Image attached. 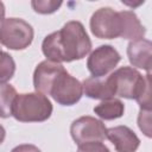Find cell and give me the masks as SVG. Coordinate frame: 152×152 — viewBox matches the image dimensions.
Wrapping results in <instances>:
<instances>
[{
  "label": "cell",
  "mask_w": 152,
  "mask_h": 152,
  "mask_svg": "<svg viewBox=\"0 0 152 152\" xmlns=\"http://www.w3.org/2000/svg\"><path fill=\"white\" fill-rule=\"evenodd\" d=\"M91 50V40L81 21L71 20L59 31L48 34L42 43L43 55L55 63L84 58Z\"/></svg>",
  "instance_id": "6da1fadb"
},
{
  "label": "cell",
  "mask_w": 152,
  "mask_h": 152,
  "mask_svg": "<svg viewBox=\"0 0 152 152\" xmlns=\"http://www.w3.org/2000/svg\"><path fill=\"white\" fill-rule=\"evenodd\" d=\"M52 103L46 95L34 93L18 94L12 104V116L20 122H43L52 114Z\"/></svg>",
  "instance_id": "7a4b0ae2"
},
{
  "label": "cell",
  "mask_w": 152,
  "mask_h": 152,
  "mask_svg": "<svg viewBox=\"0 0 152 152\" xmlns=\"http://www.w3.org/2000/svg\"><path fill=\"white\" fill-rule=\"evenodd\" d=\"M33 27L20 18H5L1 20L0 40L10 50H24L33 40Z\"/></svg>",
  "instance_id": "3957f363"
},
{
  "label": "cell",
  "mask_w": 152,
  "mask_h": 152,
  "mask_svg": "<svg viewBox=\"0 0 152 152\" xmlns=\"http://www.w3.org/2000/svg\"><path fill=\"white\" fill-rule=\"evenodd\" d=\"M109 77L114 84L115 96L128 100H137L145 82V76L133 66H121L112 72Z\"/></svg>",
  "instance_id": "277c9868"
},
{
  "label": "cell",
  "mask_w": 152,
  "mask_h": 152,
  "mask_svg": "<svg viewBox=\"0 0 152 152\" xmlns=\"http://www.w3.org/2000/svg\"><path fill=\"white\" fill-rule=\"evenodd\" d=\"M49 95L58 104L74 106L83 95V86L76 77L71 76L64 69L53 81Z\"/></svg>",
  "instance_id": "5b68a950"
},
{
  "label": "cell",
  "mask_w": 152,
  "mask_h": 152,
  "mask_svg": "<svg viewBox=\"0 0 152 152\" xmlns=\"http://www.w3.org/2000/svg\"><path fill=\"white\" fill-rule=\"evenodd\" d=\"M91 33L100 39H114L121 34L120 13L110 7L96 10L90 18Z\"/></svg>",
  "instance_id": "8992f818"
},
{
  "label": "cell",
  "mask_w": 152,
  "mask_h": 152,
  "mask_svg": "<svg viewBox=\"0 0 152 152\" xmlns=\"http://www.w3.org/2000/svg\"><path fill=\"white\" fill-rule=\"evenodd\" d=\"M107 129L101 120L84 115L72 121L70 134L72 140L80 146L87 142L103 141L107 138Z\"/></svg>",
  "instance_id": "52a82bcc"
},
{
  "label": "cell",
  "mask_w": 152,
  "mask_h": 152,
  "mask_svg": "<svg viewBox=\"0 0 152 152\" xmlns=\"http://www.w3.org/2000/svg\"><path fill=\"white\" fill-rule=\"evenodd\" d=\"M121 61L118 50L108 44L100 45L89 55L87 59V68L93 77H104Z\"/></svg>",
  "instance_id": "ba28073f"
},
{
  "label": "cell",
  "mask_w": 152,
  "mask_h": 152,
  "mask_svg": "<svg viewBox=\"0 0 152 152\" xmlns=\"http://www.w3.org/2000/svg\"><path fill=\"white\" fill-rule=\"evenodd\" d=\"M63 70H64V66L61 63H55L48 59L40 62L36 66L33 72L34 90L44 95H49L53 81Z\"/></svg>",
  "instance_id": "9c48e42d"
},
{
  "label": "cell",
  "mask_w": 152,
  "mask_h": 152,
  "mask_svg": "<svg viewBox=\"0 0 152 152\" xmlns=\"http://www.w3.org/2000/svg\"><path fill=\"white\" fill-rule=\"evenodd\" d=\"M107 139L114 145L116 152H135L140 146V139L134 131L124 125L108 128Z\"/></svg>",
  "instance_id": "30bf717a"
},
{
  "label": "cell",
  "mask_w": 152,
  "mask_h": 152,
  "mask_svg": "<svg viewBox=\"0 0 152 152\" xmlns=\"http://www.w3.org/2000/svg\"><path fill=\"white\" fill-rule=\"evenodd\" d=\"M83 94L89 99L95 100H109L114 99L115 89L114 84L108 76L107 78L102 77H88L82 82Z\"/></svg>",
  "instance_id": "8fae6325"
},
{
  "label": "cell",
  "mask_w": 152,
  "mask_h": 152,
  "mask_svg": "<svg viewBox=\"0 0 152 152\" xmlns=\"http://www.w3.org/2000/svg\"><path fill=\"white\" fill-rule=\"evenodd\" d=\"M127 57L133 68L146 70L152 61V42L145 38L129 42L127 46Z\"/></svg>",
  "instance_id": "7c38bea8"
},
{
  "label": "cell",
  "mask_w": 152,
  "mask_h": 152,
  "mask_svg": "<svg viewBox=\"0 0 152 152\" xmlns=\"http://www.w3.org/2000/svg\"><path fill=\"white\" fill-rule=\"evenodd\" d=\"M120 18H121V34L120 37L124 39H128L131 42L142 39L146 28L140 23L138 15L133 11H121Z\"/></svg>",
  "instance_id": "4fadbf2b"
},
{
  "label": "cell",
  "mask_w": 152,
  "mask_h": 152,
  "mask_svg": "<svg viewBox=\"0 0 152 152\" xmlns=\"http://www.w3.org/2000/svg\"><path fill=\"white\" fill-rule=\"evenodd\" d=\"M125 104L119 99L103 100L94 107V113L102 120H115L124 115Z\"/></svg>",
  "instance_id": "5bb4252c"
},
{
  "label": "cell",
  "mask_w": 152,
  "mask_h": 152,
  "mask_svg": "<svg viewBox=\"0 0 152 152\" xmlns=\"http://www.w3.org/2000/svg\"><path fill=\"white\" fill-rule=\"evenodd\" d=\"M15 89L7 83L1 84L0 87V99H1V116L8 118L12 116V104L17 96Z\"/></svg>",
  "instance_id": "9a60e30c"
},
{
  "label": "cell",
  "mask_w": 152,
  "mask_h": 152,
  "mask_svg": "<svg viewBox=\"0 0 152 152\" xmlns=\"http://www.w3.org/2000/svg\"><path fill=\"white\" fill-rule=\"evenodd\" d=\"M137 102L142 110H152V76L145 75V82L140 95L137 97Z\"/></svg>",
  "instance_id": "2e32d148"
},
{
  "label": "cell",
  "mask_w": 152,
  "mask_h": 152,
  "mask_svg": "<svg viewBox=\"0 0 152 152\" xmlns=\"http://www.w3.org/2000/svg\"><path fill=\"white\" fill-rule=\"evenodd\" d=\"M14 71H15V63L12 56L4 51L1 57V76H0L1 84L10 81L14 75Z\"/></svg>",
  "instance_id": "e0dca14e"
},
{
  "label": "cell",
  "mask_w": 152,
  "mask_h": 152,
  "mask_svg": "<svg viewBox=\"0 0 152 152\" xmlns=\"http://www.w3.org/2000/svg\"><path fill=\"white\" fill-rule=\"evenodd\" d=\"M62 1H53V0H33L31 2L32 8L34 12L39 14H51L56 12L61 6Z\"/></svg>",
  "instance_id": "ac0fdd59"
},
{
  "label": "cell",
  "mask_w": 152,
  "mask_h": 152,
  "mask_svg": "<svg viewBox=\"0 0 152 152\" xmlns=\"http://www.w3.org/2000/svg\"><path fill=\"white\" fill-rule=\"evenodd\" d=\"M137 124L141 133L152 139V110H142L140 109L137 119Z\"/></svg>",
  "instance_id": "d6986e66"
},
{
  "label": "cell",
  "mask_w": 152,
  "mask_h": 152,
  "mask_svg": "<svg viewBox=\"0 0 152 152\" xmlns=\"http://www.w3.org/2000/svg\"><path fill=\"white\" fill-rule=\"evenodd\" d=\"M77 152H110V151L104 144H102V141H94V142H87L80 145Z\"/></svg>",
  "instance_id": "ffe728a7"
},
{
  "label": "cell",
  "mask_w": 152,
  "mask_h": 152,
  "mask_svg": "<svg viewBox=\"0 0 152 152\" xmlns=\"http://www.w3.org/2000/svg\"><path fill=\"white\" fill-rule=\"evenodd\" d=\"M11 152H42V151L32 144H21L15 146Z\"/></svg>",
  "instance_id": "44dd1931"
},
{
  "label": "cell",
  "mask_w": 152,
  "mask_h": 152,
  "mask_svg": "<svg viewBox=\"0 0 152 152\" xmlns=\"http://www.w3.org/2000/svg\"><path fill=\"white\" fill-rule=\"evenodd\" d=\"M146 71H147V74H148V75H151V76H152V61H151V62H150V64L147 65Z\"/></svg>",
  "instance_id": "7402d4cb"
}]
</instances>
